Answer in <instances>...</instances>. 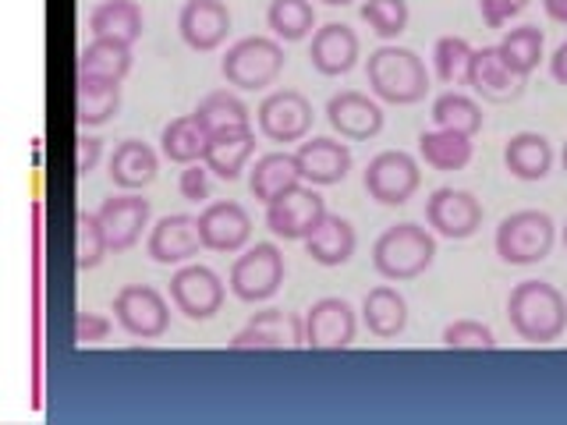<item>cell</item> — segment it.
Masks as SVG:
<instances>
[{
    "label": "cell",
    "mask_w": 567,
    "mask_h": 425,
    "mask_svg": "<svg viewBox=\"0 0 567 425\" xmlns=\"http://www.w3.org/2000/svg\"><path fill=\"white\" fill-rule=\"evenodd\" d=\"M507 319L522 341L554 344L567 330V298L546 280H522L507 298Z\"/></svg>",
    "instance_id": "1"
},
{
    "label": "cell",
    "mask_w": 567,
    "mask_h": 425,
    "mask_svg": "<svg viewBox=\"0 0 567 425\" xmlns=\"http://www.w3.org/2000/svg\"><path fill=\"white\" fill-rule=\"evenodd\" d=\"M365 79H369L372 96L383 103H398V106H412L430 93V71H425L419 53L408 46L372 50L365 64Z\"/></svg>",
    "instance_id": "2"
},
{
    "label": "cell",
    "mask_w": 567,
    "mask_h": 425,
    "mask_svg": "<svg viewBox=\"0 0 567 425\" xmlns=\"http://www.w3.org/2000/svg\"><path fill=\"white\" fill-rule=\"evenodd\" d=\"M436 238L419 224H394L372 245V270L383 280H415L433 266Z\"/></svg>",
    "instance_id": "3"
},
{
    "label": "cell",
    "mask_w": 567,
    "mask_h": 425,
    "mask_svg": "<svg viewBox=\"0 0 567 425\" xmlns=\"http://www.w3.org/2000/svg\"><path fill=\"white\" fill-rule=\"evenodd\" d=\"M284 61L288 58H284L280 40H270V35H245L235 46H227L220 61V75L230 89L262 93V89H270L280 79Z\"/></svg>",
    "instance_id": "4"
},
{
    "label": "cell",
    "mask_w": 567,
    "mask_h": 425,
    "mask_svg": "<svg viewBox=\"0 0 567 425\" xmlns=\"http://www.w3.org/2000/svg\"><path fill=\"white\" fill-rule=\"evenodd\" d=\"M557 227L549 220V212L543 209H522L504 217V224L496 227V256L511 266H536L549 252H554Z\"/></svg>",
    "instance_id": "5"
},
{
    "label": "cell",
    "mask_w": 567,
    "mask_h": 425,
    "mask_svg": "<svg viewBox=\"0 0 567 425\" xmlns=\"http://www.w3.org/2000/svg\"><path fill=\"white\" fill-rule=\"evenodd\" d=\"M284 283V256L274 241H256L252 248L235 259L227 277V288L245 305H256V301H270Z\"/></svg>",
    "instance_id": "6"
},
{
    "label": "cell",
    "mask_w": 567,
    "mask_h": 425,
    "mask_svg": "<svg viewBox=\"0 0 567 425\" xmlns=\"http://www.w3.org/2000/svg\"><path fill=\"white\" fill-rule=\"evenodd\" d=\"M114 319L135 341H159L171 326V309L167 298L150 283H124L114 294Z\"/></svg>",
    "instance_id": "7"
},
{
    "label": "cell",
    "mask_w": 567,
    "mask_h": 425,
    "mask_svg": "<svg viewBox=\"0 0 567 425\" xmlns=\"http://www.w3.org/2000/svg\"><path fill=\"white\" fill-rule=\"evenodd\" d=\"M362 185H365V191H369V199H372V203H380V206H404V203L419 191V185H422V170H419V164H415V156H412V153H404V149H386V153H380V156H372V159H369Z\"/></svg>",
    "instance_id": "8"
},
{
    "label": "cell",
    "mask_w": 567,
    "mask_h": 425,
    "mask_svg": "<svg viewBox=\"0 0 567 425\" xmlns=\"http://www.w3.org/2000/svg\"><path fill=\"white\" fill-rule=\"evenodd\" d=\"M323 217H327V203L312 185L309 188L298 185L266 206V227H270V235L284 241H306Z\"/></svg>",
    "instance_id": "9"
},
{
    "label": "cell",
    "mask_w": 567,
    "mask_h": 425,
    "mask_svg": "<svg viewBox=\"0 0 567 425\" xmlns=\"http://www.w3.org/2000/svg\"><path fill=\"white\" fill-rule=\"evenodd\" d=\"M256 128L270 142H301L312 132V103L298 89H277L256 111Z\"/></svg>",
    "instance_id": "10"
},
{
    "label": "cell",
    "mask_w": 567,
    "mask_h": 425,
    "mask_svg": "<svg viewBox=\"0 0 567 425\" xmlns=\"http://www.w3.org/2000/svg\"><path fill=\"white\" fill-rule=\"evenodd\" d=\"M306 344V319L288 309H262L230 336V351H284Z\"/></svg>",
    "instance_id": "11"
},
{
    "label": "cell",
    "mask_w": 567,
    "mask_h": 425,
    "mask_svg": "<svg viewBox=\"0 0 567 425\" xmlns=\"http://www.w3.org/2000/svg\"><path fill=\"white\" fill-rule=\"evenodd\" d=\"M425 224H430L440 238L465 241L483 227V203L465 188H436L425 199Z\"/></svg>",
    "instance_id": "12"
},
{
    "label": "cell",
    "mask_w": 567,
    "mask_h": 425,
    "mask_svg": "<svg viewBox=\"0 0 567 425\" xmlns=\"http://www.w3.org/2000/svg\"><path fill=\"white\" fill-rule=\"evenodd\" d=\"M224 280L209 270V266H182L174 277H171V301L174 309L195 319V323H203V319H213L220 309H224Z\"/></svg>",
    "instance_id": "13"
},
{
    "label": "cell",
    "mask_w": 567,
    "mask_h": 425,
    "mask_svg": "<svg viewBox=\"0 0 567 425\" xmlns=\"http://www.w3.org/2000/svg\"><path fill=\"white\" fill-rule=\"evenodd\" d=\"M359 319L344 298H319L306 312V348L312 351H344L354 344Z\"/></svg>",
    "instance_id": "14"
},
{
    "label": "cell",
    "mask_w": 567,
    "mask_h": 425,
    "mask_svg": "<svg viewBox=\"0 0 567 425\" xmlns=\"http://www.w3.org/2000/svg\"><path fill=\"white\" fill-rule=\"evenodd\" d=\"M150 199H142L135 191H124V195H111V199H103L96 217L103 224V235H106V245H111V252H128L132 245H138L142 230L150 227Z\"/></svg>",
    "instance_id": "15"
},
{
    "label": "cell",
    "mask_w": 567,
    "mask_h": 425,
    "mask_svg": "<svg viewBox=\"0 0 567 425\" xmlns=\"http://www.w3.org/2000/svg\"><path fill=\"white\" fill-rule=\"evenodd\" d=\"M199 238L209 252H241L252 238V217L241 203H206V209L199 212Z\"/></svg>",
    "instance_id": "16"
},
{
    "label": "cell",
    "mask_w": 567,
    "mask_h": 425,
    "mask_svg": "<svg viewBox=\"0 0 567 425\" xmlns=\"http://www.w3.org/2000/svg\"><path fill=\"white\" fill-rule=\"evenodd\" d=\"M203 238H199V217H188V212H171V217H159L146 238V252L159 266H182L192 256H199Z\"/></svg>",
    "instance_id": "17"
},
{
    "label": "cell",
    "mask_w": 567,
    "mask_h": 425,
    "mask_svg": "<svg viewBox=\"0 0 567 425\" xmlns=\"http://www.w3.org/2000/svg\"><path fill=\"white\" fill-rule=\"evenodd\" d=\"M177 32L188 50L209 53L217 50L230 32V11L224 0H185L177 11Z\"/></svg>",
    "instance_id": "18"
},
{
    "label": "cell",
    "mask_w": 567,
    "mask_h": 425,
    "mask_svg": "<svg viewBox=\"0 0 567 425\" xmlns=\"http://www.w3.org/2000/svg\"><path fill=\"white\" fill-rule=\"evenodd\" d=\"M301 182H309L312 188H327V185H341L348 170H351V149L344 142L316 135V138H301V146L295 149Z\"/></svg>",
    "instance_id": "19"
},
{
    "label": "cell",
    "mask_w": 567,
    "mask_h": 425,
    "mask_svg": "<svg viewBox=\"0 0 567 425\" xmlns=\"http://www.w3.org/2000/svg\"><path fill=\"white\" fill-rule=\"evenodd\" d=\"M327 121L330 128L341 135V138H351V142H369L383 132V111L377 100H369L359 89H344V93L330 96L327 103Z\"/></svg>",
    "instance_id": "20"
},
{
    "label": "cell",
    "mask_w": 567,
    "mask_h": 425,
    "mask_svg": "<svg viewBox=\"0 0 567 425\" xmlns=\"http://www.w3.org/2000/svg\"><path fill=\"white\" fill-rule=\"evenodd\" d=\"M525 82L518 71H511L501 58V50L496 46H483L472 53V64H468V82L478 96L486 103H514L522 93H525Z\"/></svg>",
    "instance_id": "21"
},
{
    "label": "cell",
    "mask_w": 567,
    "mask_h": 425,
    "mask_svg": "<svg viewBox=\"0 0 567 425\" xmlns=\"http://www.w3.org/2000/svg\"><path fill=\"white\" fill-rule=\"evenodd\" d=\"M309 61L319 75H327V79L348 75V71L359 64V35L341 22H330L323 29H316L312 46H309Z\"/></svg>",
    "instance_id": "22"
},
{
    "label": "cell",
    "mask_w": 567,
    "mask_h": 425,
    "mask_svg": "<svg viewBox=\"0 0 567 425\" xmlns=\"http://www.w3.org/2000/svg\"><path fill=\"white\" fill-rule=\"evenodd\" d=\"M156 170H159V156L150 142L142 138H124L114 146L111 153V182L121 191H138L156 182Z\"/></svg>",
    "instance_id": "23"
},
{
    "label": "cell",
    "mask_w": 567,
    "mask_h": 425,
    "mask_svg": "<svg viewBox=\"0 0 567 425\" xmlns=\"http://www.w3.org/2000/svg\"><path fill=\"white\" fill-rule=\"evenodd\" d=\"M256 153V132L252 128H230V132H213L209 146H206V159L209 174L224 177V182H238L245 164Z\"/></svg>",
    "instance_id": "24"
},
{
    "label": "cell",
    "mask_w": 567,
    "mask_h": 425,
    "mask_svg": "<svg viewBox=\"0 0 567 425\" xmlns=\"http://www.w3.org/2000/svg\"><path fill=\"white\" fill-rule=\"evenodd\" d=\"M298 185H301V170H298L295 153H266L256 159V167L248 170V191H252L262 206H270L284 191H291Z\"/></svg>",
    "instance_id": "25"
},
{
    "label": "cell",
    "mask_w": 567,
    "mask_h": 425,
    "mask_svg": "<svg viewBox=\"0 0 567 425\" xmlns=\"http://www.w3.org/2000/svg\"><path fill=\"white\" fill-rule=\"evenodd\" d=\"M142 29H146V18L135 0H103L89 14V32L93 40H117V43H135Z\"/></svg>",
    "instance_id": "26"
},
{
    "label": "cell",
    "mask_w": 567,
    "mask_h": 425,
    "mask_svg": "<svg viewBox=\"0 0 567 425\" xmlns=\"http://www.w3.org/2000/svg\"><path fill=\"white\" fill-rule=\"evenodd\" d=\"M504 164L518 182H543L554 167V146L539 132H518L504 146Z\"/></svg>",
    "instance_id": "27"
},
{
    "label": "cell",
    "mask_w": 567,
    "mask_h": 425,
    "mask_svg": "<svg viewBox=\"0 0 567 425\" xmlns=\"http://www.w3.org/2000/svg\"><path fill=\"white\" fill-rule=\"evenodd\" d=\"M354 245H359L354 227L344 217H337V212H327L306 238V256H312V262L319 266H344L354 256Z\"/></svg>",
    "instance_id": "28"
},
{
    "label": "cell",
    "mask_w": 567,
    "mask_h": 425,
    "mask_svg": "<svg viewBox=\"0 0 567 425\" xmlns=\"http://www.w3.org/2000/svg\"><path fill=\"white\" fill-rule=\"evenodd\" d=\"M206 146H209V128L195 117V111L174 117L167 128L159 132V149H164L171 164H182V167L199 164V159H206Z\"/></svg>",
    "instance_id": "29"
},
{
    "label": "cell",
    "mask_w": 567,
    "mask_h": 425,
    "mask_svg": "<svg viewBox=\"0 0 567 425\" xmlns=\"http://www.w3.org/2000/svg\"><path fill=\"white\" fill-rule=\"evenodd\" d=\"M362 319L372 336H380V341H390V336L404 333L408 326V301L394 291L380 283V288H372L362 301Z\"/></svg>",
    "instance_id": "30"
},
{
    "label": "cell",
    "mask_w": 567,
    "mask_h": 425,
    "mask_svg": "<svg viewBox=\"0 0 567 425\" xmlns=\"http://www.w3.org/2000/svg\"><path fill=\"white\" fill-rule=\"evenodd\" d=\"M121 111V82L79 75V124L82 128H100Z\"/></svg>",
    "instance_id": "31"
},
{
    "label": "cell",
    "mask_w": 567,
    "mask_h": 425,
    "mask_svg": "<svg viewBox=\"0 0 567 425\" xmlns=\"http://www.w3.org/2000/svg\"><path fill=\"white\" fill-rule=\"evenodd\" d=\"M419 153L433 170H465L472 164V135L433 128L419 135Z\"/></svg>",
    "instance_id": "32"
},
{
    "label": "cell",
    "mask_w": 567,
    "mask_h": 425,
    "mask_svg": "<svg viewBox=\"0 0 567 425\" xmlns=\"http://www.w3.org/2000/svg\"><path fill=\"white\" fill-rule=\"evenodd\" d=\"M132 71V46L117 40H93L79 53V75L93 79H114L124 82V75Z\"/></svg>",
    "instance_id": "33"
},
{
    "label": "cell",
    "mask_w": 567,
    "mask_h": 425,
    "mask_svg": "<svg viewBox=\"0 0 567 425\" xmlns=\"http://www.w3.org/2000/svg\"><path fill=\"white\" fill-rule=\"evenodd\" d=\"M195 117L206 124L209 135L230 132V128H252V114H248L241 96H235L230 89H217V93L203 96L199 106H195Z\"/></svg>",
    "instance_id": "34"
},
{
    "label": "cell",
    "mask_w": 567,
    "mask_h": 425,
    "mask_svg": "<svg viewBox=\"0 0 567 425\" xmlns=\"http://www.w3.org/2000/svg\"><path fill=\"white\" fill-rule=\"evenodd\" d=\"M543 46H546V35L539 25H522V29H511L496 50H501V58L511 71H518L522 79H528L532 71L539 68L543 61Z\"/></svg>",
    "instance_id": "35"
},
{
    "label": "cell",
    "mask_w": 567,
    "mask_h": 425,
    "mask_svg": "<svg viewBox=\"0 0 567 425\" xmlns=\"http://www.w3.org/2000/svg\"><path fill=\"white\" fill-rule=\"evenodd\" d=\"M266 25L274 29L277 40L298 43L316 29V8L312 0H270L266 8Z\"/></svg>",
    "instance_id": "36"
},
{
    "label": "cell",
    "mask_w": 567,
    "mask_h": 425,
    "mask_svg": "<svg viewBox=\"0 0 567 425\" xmlns=\"http://www.w3.org/2000/svg\"><path fill=\"white\" fill-rule=\"evenodd\" d=\"M433 124L461 135H478L483 132V106L465 93H443L433 100Z\"/></svg>",
    "instance_id": "37"
},
{
    "label": "cell",
    "mask_w": 567,
    "mask_h": 425,
    "mask_svg": "<svg viewBox=\"0 0 567 425\" xmlns=\"http://www.w3.org/2000/svg\"><path fill=\"white\" fill-rule=\"evenodd\" d=\"M472 43L465 35H443L433 46V71L443 85H465L468 64H472Z\"/></svg>",
    "instance_id": "38"
},
{
    "label": "cell",
    "mask_w": 567,
    "mask_h": 425,
    "mask_svg": "<svg viewBox=\"0 0 567 425\" xmlns=\"http://www.w3.org/2000/svg\"><path fill=\"white\" fill-rule=\"evenodd\" d=\"M408 0H365L362 22L380 35V40H398L408 29Z\"/></svg>",
    "instance_id": "39"
},
{
    "label": "cell",
    "mask_w": 567,
    "mask_h": 425,
    "mask_svg": "<svg viewBox=\"0 0 567 425\" xmlns=\"http://www.w3.org/2000/svg\"><path fill=\"white\" fill-rule=\"evenodd\" d=\"M111 245H106L103 224L96 212H79V230H75V262L79 270H96L106 259Z\"/></svg>",
    "instance_id": "40"
},
{
    "label": "cell",
    "mask_w": 567,
    "mask_h": 425,
    "mask_svg": "<svg viewBox=\"0 0 567 425\" xmlns=\"http://www.w3.org/2000/svg\"><path fill=\"white\" fill-rule=\"evenodd\" d=\"M443 348L451 351H493L496 348V336L486 323H478V319H457V323L443 326Z\"/></svg>",
    "instance_id": "41"
},
{
    "label": "cell",
    "mask_w": 567,
    "mask_h": 425,
    "mask_svg": "<svg viewBox=\"0 0 567 425\" xmlns=\"http://www.w3.org/2000/svg\"><path fill=\"white\" fill-rule=\"evenodd\" d=\"M177 188H182V195L188 203H206L209 199V167L203 164H188L182 170V177H177Z\"/></svg>",
    "instance_id": "42"
},
{
    "label": "cell",
    "mask_w": 567,
    "mask_h": 425,
    "mask_svg": "<svg viewBox=\"0 0 567 425\" xmlns=\"http://www.w3.org/2000/svg\"><path fill=\"white\" fill-rule=\"evenodd\" d=\"M528 8V0H478V11H483V22L489 29L507 25L511 18H518Z\"/></svg>",
    "instance_id": "43"
},
{
    "label": "cell",
    "mask_w": 567,
    "mask_h": 425,
    "mask_svg": "<svg viewBox=\"0 0 567 425\" xmlns=\"http://www.w3.org/2000/svg\"><path fill=\"white\" fill-rule=\"evenodd\" d=\"M111 336V319L100 312H82L75 323V344H103Z\"/></svg>",
    "instance_id": "44"
},
{
    "label": "cell",
    "mask_w": 567,
    "mask_h": 425,
    "mask_svg": "<svg viewBox=\"0 0 567 425\" xmlns=\"http://www.w3.org/2000/svg\"><path fill=\"white\" fill-rule=\"evenodd\" d=\"M100 156H103V138H93V135H82L79 138V159H75V167L79 174H93L96 164H100Z\"/></svg>",
    "instance_id": "45"
},
{
    "label": "cell",
    "mask_w": 567,
    "mask_h": 425,
    "mask_svg": "<svg viewBox=\"0 0 567 425\" xmlns=\"http://www.w3.org/2000/svg\"><path fill=\"white\" fill-rule=\"evenodd\" d=\"M549 75H554V82L567 85V40L554 50V58H549Z\"/></svg>",
    "instance_id": "46"
},
{
    "label": "cell",
    "mask_w": 567,
    "mask_h": 425,
    "mask_svg": "<svg viewBox=\"0 0 567 425\" xmlns=\"http://www.w3.org/2000/svg\"><path fill=\"white\" fill-rule=\"evenodd\" d=\"M543 11L554 18L557 25H567V0H543Z\"/></svg>",
    "instance_id": "47"
},
{
    "label": "cell",
    "mask_w": 567,
    "mask_h": 425,
    "mask_svg": "<svg viewBox=\"0 0 567 425\" xmlns=\"http://www.w3.org/2000/svg\"><path fill=\"white\" fill-rule=\"evenodd\" d=\"M323 4H330V8H344V4H351V0H323Z\"/></svg>",
    "instance_id": "48"
},
{
    "label": "cell",
    "mask_w": 567,
    "mask_h": 425,
    "mask_svg": "<svg viewBox=\"0 0 567 425\" xmlns=\"http://www.w3.org/2000/svg\"><path fill=\"white\" fill-rule=\"evenodd\" d=\"M560 159H564V170H567V142H564V153H560Z\"/></svg>",
    "instance_id": "49"
},
{
    "label": "cell",
    "mask_w": 567,
    "mask_h": 425,
    "mask_svg": "<svg viewBox=\"0 0 567 425\" xmlns=\"http://www.w3.org/2000/svg\"><path fill=\"white\" fill-rule=\"evenodd\" d=\"M564 248H567V227H564Z\"/></svg>",
    "instance_id": "50"
}]
</instances>
